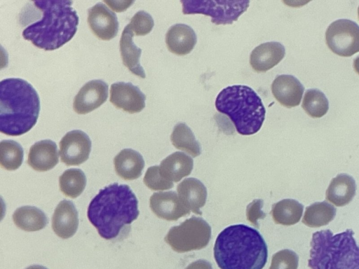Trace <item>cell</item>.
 Returning a JSON list of instances; mask_svg holds the SVG:
<instances>
[{
    "instance_id": "1",
    "label": "cell",
    "mask_w": 359,
    "mask_h": 269,
    "mask_svg": "<svg viewBox=\"0 0 359 269\" xmlns=\"http://www.w3.org/2000/svg\"><path fill=\"white\" fill-rule=\"evenodd\" d=\"M140 214L138 200L126 184H111L101 189L88 207L89 221L105 240L122 235Z\"/></svg>"
},
{
    "instance_id": "2",
    "label": "cell",
    "mask_w": 359,
    "mask_h": 269,
    "mask_svg": "<svg viewBox=\"0 0 359 269\" xmlns=\"http://www.w3.org/2000/svg\"><path fill=\"white\" fill-rule=\"evenodd\" d=\"M214 257L221 269H262L267 261L268 248L257 230L235 224L218 235Z\"/></svg>"
},
{
    "instance_id": "3",
    "label": "cell",
    "mask_w": 359,
    "mask_h": 269,
    "mask_svg": "<svg viewBox=\"0 0 359 269\" xmlns=\"http://www.w3.org/2000/svg\"><path fill=\"white\" fill-rule=\"evenodd\" d=\"M42 15L27 26L22 35L36 47L54 50L69 42L75 35L79 22L73 1L40 0L32 2Z\"/></svg>"
},
{
    "instance_id": "4",
    "label": "cell",
    "mask_w": 359,
    "mask_h": 269,
    "mask_svg": "<svg viewBox=\"0 0 359 269\" xmlns=\"http://www.w3.org/2000/svg\"><path fill=\"white\" fill-rule=\"evenodd\" d=\"M40 99L27 81L8 78L0 82V131L8 136H20L36 123Z\"/></svg>"
},
{
    "instance_id": "5",
    "label": "cell",
    "mask_w": 359,
    "mask_h": 269,
    "mask_svg": "<svg viewBox=\"0 0 359 269\" xmlns=\"http://www.w3.org/2000/svg\"><path fill=\"white\" fill-rule=\"evenodd\" d=\"M351 229L333 234L313 233L308 266L311 269H359V246Z\"/></svg>"
},
{
    "instance_id": "6",
    "label": "cell",
    "mask_w": 359,
    "mask_h": 269,
    "mask_svg": "<svg viewBox=\"0 0 359 269\" xmlns=\"http://www.w3.org/2000/svg\"><path fill=\"white\" fill-rule=\"evenodd\" d=\"M215 107L229 117L242 135L257 133L265 118L266 109L261 98L247 85H234L222 90L215 99Z\"/></svg>"
},
{
    "instance_id": "7",
    "label": "cell",
    "mask_w": 359,
    "mask_h": 269,
    "mask_svg": "<svg viewBox=\"0 0 359 269\" xmlns=\"http://www.w3.org/2000/svg\"><path fill=\"white\" fill-rule=\"evenodd\" d=\"M211 237V227L203 219L193 216L172 227L164 240L178 253L205 248Z\"/></svg>"
},
{
    "instance_id": "8",
    "label": "cell",
    "mask_w": 359,
    "mask_h": 269,
    "mask_svg": "<svg viewBox=\"0 0 359 269\" xmlns=\"http://www.w3.org/2000/svg\"><path fill=\"white\" fill-rule=\"evenodd\" d=\"M184 15L203 14L211 17L215 25H229L247 11L249 1L182 0Z\"/></svg>"
},
{
    "instance_id": "9",
    "label": "cell",
    "mask_w": 359,
    "mask_h": 269,
    "mask_svg": "<svg viewBox=\"0 0 359 269\" xmlns=\"http://www.w3.org/2000/svg\"><path fill=\"white\" fill-rule=\"evenodd\" d=\"M326 43L334 53L350 57L359 52V26L350 20L332 22L325 32Z\"/></svg>"
},
{
    "instance_id": "10",
    "label": "cell",
    "mask_w": 359,
    "mask_h": 269,
    "mask_svg": "<svg viewBox=\"0 0 359 269\" xmlns=\"http://www.w3.org/2000/svg\"><path fill=\"white\" fill-rule=\"evenodd\" d=\"M91 140L86 133L75 130L68 132L60 142V156L67 166L79 165L88 159Z\"/></svg>"
},
{
    "instance_id": "11",
    "label": "cell",
    "mask_w": 359,
    "mask_h": 269,
    "mask_svg": "<svg viewBox=\"0 0 359 269\" xmlns=\"http://www.w3.org/2000/svg\"><path fill=\"white\" fill-rule=\"evenodd\" d=\"M88 24L93 34L101 40L109 41L118 34L116 15L102 2L88 9Z\"/></svg>"
},
{
    "instance_id": "12",
    "label": "cell",
    "mask_w": 359,
    "mask_h": 269,
    "mask_svg": "<svg viewBox=\"0 0 359 269\" xmlns=\"http://www.w3.org/2000/svg\"><path fill=\"white\" fill-rule=\"evenodd\" d=\"M145 100L144 94L131 83L117 82L111 85L110 102L124 111L140 112L145 106Z\"/></svg>"
},
{
    "instance_id": "13",
    "label": "cell",
    "mask_w": 359,
    "mask_h": 269,
    "mask_svg": "<svg viewBox=\"0 0 359 269\" xmlns=\"http://www.w3.org/2000/svg\"><path fill=\"white\" fill-rule=\"evenodd\" d=\"M108 97V84L97 79L84 84L74 99L73 108L78 114H86L100 107Z\"/></svg>"
},
{
    "instance_id": "14",
    "label": "cell",
    "mask_w": 359,
    "mask_h": 269,
    "mask_svg": "<svg viewBox=\"0 0 359 269\" xmlns=\"http://www.w3.org/2000/svg\"><path fill=\"white\" fill-rule=\"evenodd\" d=\"M149 206L158 217L167 221H176L190 213L174 191L154 193L150 197Z\"/></svg>"
},
{
    "instance_id": "15",
    "label": "cell",
    "mask_w": 359,
    "mask_h": 269,
    "mask_svg": "<svg viewBox=\"0 0 359 269\" xmlns=\"http://www.w3.org/2000/svg\"><path fill=\"white\" fill-rule=\"evenodd\" d=\"M304 90L303 85L292 75H279L271 84V92L276 99L287 108L294 107L300 104Z\"/></svg>"
},
{
    "instance_id": "16",
    "label": "cell",
    "mask_w": 359,
    "mask_h": 269,
    "mask_svg": "<svg viewBox=\"0 0 359 269\" xmlns=\"http://www.w3.org/2000/svg\"><path fill=\"white\" fill-rule=\"evenodd\" d=\"M78 226V212L74 204L70 200L60 201L52 217L54 233L62 239H67L76 233Z\"/></svg>"
},
{
    "instance_id": "17",
    "label": "cell",
    "mask_w": 359,
    "mask_h": 269,
    "mask_svg": "<svg viewBox=\"0 0 359 269\" xmlns=\"http://www.w3.org/2000/svg\"><path fill=\"white\" fill-rule=\"evenodd\" d=\"M285 50L279 42H266L257 46L252 51L250 64L254 71L265 72L276 64L284 57Z\"/></svg>"
},
{
    "instance_id": "18",
    "label": "cell",
    "mask_w": 359,
    "mask_h": 269,
    "mask_svg": "<svg viewBox=\"0 0 359 269\" xmlns=\"http://www.w3.org/2000/svg\"><path fill=\"white\" fill-rule=\"evenodd\" d=\"M58 151L56 144L50 139L34 144L29 149L27 164L34 170L46 172L58 163Z\"/></svg>"
},
{
    "instance_id": "19",
    "label": "cell",
    "mask_w": 359,
    "mask_h": 269,
    "mask_svg": "<svg viewBox=\"0 0 359 269\" xmlns=\"http://www.w3.org/2000/svg\"><path fill=\"white\" fill-rule=\"evenodd\" d=\"M197 42L194 29L185 24L171 26L165 35V43L168 50L177 55L189 54Z\"/></svg>"
},
{
    "instance_id": "20",
    "label": "cell",
    "mask_w": 359,
    "mask_h": 269,
    "mask_svg": "<svg viewBox=\"0 0 359 269\" xmlns=\"http://www.w3.org/2000/svg\"><path fill=\"white\" fill-rule=\"evenodd\" d=\"M180 199L190 211L201 215L200 209L205 204L207 189L205 185L196 178H187L177 187Z\"/></svg>"
},
{
    "instance_id": "21",
    "label": "cell",
    "mask_w": 359,
    "mask_h": 269,
    "mask_svg": "<svg viewBox=\"0 0 359 269\" xmlns=\"http://www.w3.org/2000/svg\"><path fill=\"white\" fill-rule=\"evenodd\" d=\"M356 193L355 179L347 174H339L330 183L325 193L327 201L337 207L348 205Z\"/></svg>"
},
{
    "instance_id": "22",
    "label": "cell",
    "mask_w": 359,
    "mask_h": 269,
    "mask_svg": "<svg viewBox=\"0 0 359 269\" xmlns=\"http://www.w3.org/2000/svg\"><path fill=\"white\" fill-rule=\"evenodd\" d=\"M114 164L117 175L125 180L139 178L144 167L142 156L131 149L121 150L114 157Z\"/></svg>"
},
{
    "instance_id": "23",
    "label": "cell",
    "mask_w": 359,
    "mask_h": 269,
    "mask_svg": "<svg viewBox=\"0 0 359 269\" xmlns=\"http://www.w3.org/2000/svg\"><path fill=\"white\" fill-rule=\"evenodd\" d=\"M193 167L194 162L191 157L184 153L177 151L161 161L159 172L164 179L177 182L189 175Z\"/></svg>"
},
{
    "instance_id": "24",
    "label": "cell",
    "mask_w": 359,
    "mask_h": 269,
    "mask_svg": "<svg viewBox=\"0 0 359 269\" xmlns=\"http://www.w3.org/2000/svg\"><path fill=\"white\" fill-rule=\"evenodd\" d=\"M134 36L128 25H127L120 39V53L123 64L134 75L144 78L145 71L140 63L142 50L133 41Z\"/></svg>"
},
{
    "instance_id": "25",
    "label": "cell",
    "mask_w": 359,
    "mask_h": 269,
    "mask_svg": "<svg viewBox=\"0 0 359 269\" xmlns=\"http://www.w3.org/2000/svg\"><path fill=\"white\" fill-rule=\"evenodd\" d=\"M15 225L25 231H37L44 228L48 220L45 213L32 206L18 208L13 214Z\"/></svg>"
},
{
    "instance_id": "26",
    "label": "cell",
    "mask_w": 359,
    "mask_h": 269,
    "mask_svg": "<svg viewBox=\"0 0 359 269\" xmlns=\"http://www.w3.org/2000/svg\"><path fill=\"white\" fill-rule=\"evenodd\" d=\"M303 209V205L297 200L283 199L273 205L271 214L276 223L292 226L299 221Z\"/></svg>"
},
{
    "instance_id": "27",
    "label": "cell",
    "mask_w": 359,
    "mask_h": 269,
    "mask_svg": "<svg viewBox=\"0 0 359 269\" xmlns=\"http://www.w3.org/2000/svg\"><path fill=\"white\" fill-rule=\"evenodd\" d=\"M336 208L327 202H316L306 208L302 223L311 228L327 225L336 215Z\"/></svg>"
},
{
    "instance_id": "28",
    "label": "cell",
    "mask_w": 359,
    "mask_h": 269,
    "mask_svg": "<svg viewBox=\"0 0 359 269\" xmlns=\"http://www.w3.org/2000/svg\"><path fill=\"white\" fill-rule=\"evenodd\" d=\"M170 139L176 149L185 151L194 158L201 153V144L184 123H179L175 125Z\"/></svg>"
},
{
    "instance_id": "29",
    "label": "cell",
    "mask_w": 359,
    "mask_h": 269,
    "mask_svg": "<svg viewBox=\"0 0 359 269\" xmlns=\"http://www.w3.org/2000/svg\"><path fill=\"white\" fill-rule=\"evenodd\" d=\"M86 185V175L80 169L67 170L59 178V186L61 192L71 198H76L80 195Z\"/></svg>"
},
{
    "instance_id": "30",
    "label": "cell",
    "mask_w": 359,
    "mask_h": 269,
    "mask_svg": "<svg viewBox=\"0 0 359 269\" xmlns=\"http://www.w3.org/2000/svg\"><path fill=\"white\" fill-rule=\"evenodd\" d=\"M23 156V149L17 142L8 139L0 142V165L2 168L9 171L17 170L22 163Z\"/></svg>"
},
{
    "instance_id": "31",
    "label": "cell",
    "mask_w": 359,
    "mask_h": 269,
    "mask_svg": "<svg viewBox=\"0 0 359 269\" xmlns=\"http://www.w3.org/2000/svg\"><path fill=\"white\" fill-rule=\"evenodd\" d=\"M305 112L312 118H320L329 109V102L325 94L318 89L306 91L302 105Z\"/></svg>"
},
{
    "instance_id": "32",
    "label": "cell",
    "mask_w": 359,
    "mask_h": 269,
    "mask_svg": "<svg viewBox=\"0 0 359 269\" xmlns=\"http://www.w3.org/2000/svg\"><path fill=\"white\" fill-rule=\"evenodd\" d=\"M299 256L292 250L285 249L273 254L269 269H297Z\"/></svg>"
},
{
    "instance_id": "33",
    "label": "cell",
    "mask_w": 359,
    "mask_h": 269,
    "mask_svg": "<svg viewBox=\"0 0 359 269\" xmlns=\"http://www.w3.org/2000/svg\"><path fill=\"white\" fill-rule=\"evenodd\" d=\"M128 25L134 35L144 36L152 30L154 22L150 14L140 11L132 17Z\"/></svg>"
},
{
    "instance_id": "34",
    "label": "cell",
    "mask_w": 359,
    "mask_h": 269,
    "mask_svg": "<svg viewBox=\"0 0 359 269\" xmlns=\"http://www.w3.org/2000/svg\"><path fill=\"white\" fill-rule=\"evenodd\" d=\"M144 184L151 190L163 191L172 188V181L164 179L160 174L159 166L149 167L143 179Z\"/></svg>"
},
{
    "instance_id": "35",
    "label": "cell",
    "mask_w": 359,
    "mask_h": 269,
    "mask_svg": "<svg viewBox=\"0 0 359 269\" xmlns=\"http://www.w3.org/2000/svg\"><path fill=\"white\" fill-rule=\"evenodd\" d=\"M263 205L262 200L256 199L251 202L246 208L248 221L257 228H259L258 220L266 216V214L262 211Z\"/></svg>"
},
{
    "instance_id": "36",
    "label": "cell",
    "mask_w": 359,
    "mask_h": 269,
    "mask_svg": "<svg viewBox=\"0 0 359 269\" xmlns=\"http://www.w3.org/2000/svg\"><path fill=\"white\" fill-rule=\"evenodd\" d=\"M185 269H212V266L209 261L200 259L191 263Z\"/></svg>"
},
{
    "instance_id": "37",
    "label": "cell",
    "mask_w": 359,
    "mask_h": 269,
    "mask_svg": "<svg viewBox=\"0 0 359 269\" xmlns=\"http://www.w3.org/2000/svg\"><path fill=\"white\" fill-rule=\"evenodd\" d=\"M353 68L355 72L359 74V56L353 60Z\"/></svg>"
},
{
    "instance_id": "38",
    "label": "cell",
    "mask_w": 359,
    "mask_h": 269,
    "mask_svg": "<svg viewBox=\"0 0 359 269\" xmlns=\"http://www.w3.org/2000/svg\"><path fill=\"white\" fill-rule=\"evenodd\" d=\"M26 269H48V268L43 265H33L29 266Z\"/></svg>"
},
{
    "instance_id": "39",
    "label": "cell",
    "mask_w": 359,
    "mask_h": 269,
    "mask_svg": "<svg viewBox=\"0 0 359 269\" xmlns=\"http://www.w3.org/2000/svg\"><path fill=\"white\" fill-rule=\"evenodd\" d=\"M358 19H359V6L358 8Z\"/></svg>"
}]
</instances>
